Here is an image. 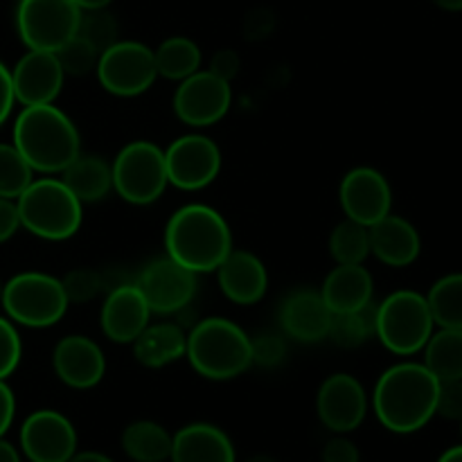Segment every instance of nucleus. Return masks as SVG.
<instances>
[{
    "mask_svg": "<svg viewBox=\"0 0 462 462\" xmlns=\"http://www.w3.org/2000/svg\"><path fill=\"white\" fill-rule=\"evenodd\" d=\"M438 388L440 382L424 364L391 365L374 383V415L393 433L420 431L436 415Z\"/></svg>",
    "mask_w": 462,
    "mask_h": 462,
    "instance_id": "obj_1",
    "label": "nucleus"
},
{
    "mask_svg": "<svg viewBox=\"0 0 462 462\" xmlns=\"http://www.w3.org/2000/svg\"><path fill=\"white\" fill-rule=\"evenodd\" d=\"M165 251V255L192 273H212L233 251V233L215 208L188 203L167 221Z\"/></svg>",
    "mask_w": 462,
    "mask_h": 462,
    "instance_id": "obj_2",
    "label": "nucleus"
},
{
    "mask_svg": "<svg viewBox=\"0 0 462 462\" xmlns=\"http://www.w3.org/2000/svg\"><path fill=\"white\" fill-rule=\"evenodd\" d=\"M14 147L41 174H61L81 153L75 122L54 104L23 106L14 122Z\"/></svg>",
    "mask_w": 462,
    "mask_h": 462,
    "instance_id": "obj_3",
    "label": "nucleus"
},
{
    "mask_svg": "<svg viewBox=\"0 0 462 462\" xmlns=\"http://www.w3.org/2000/svg\"><path fill=\"white\" fill-rule=\"evenodd\" d=\"M185 359L203 379L228 382L253 365L251 337L228 319H203L188 332Z\"/></svg>",
    "mask_w": 462,
    "mask_h": 462,
    "instance_id": "obj_4",
    "label": "nucleus"
},
{
    "mask_svg": "<svg viewBox=\"0 0 462 462\" xmlns=\"http://www.w3.org/2000/svg\"><path fill=\"white\" fill-rule=\"evenodd\" d=\"M21 228L48 242H63L77 235L84 221V203L59 176L34 179L16 199Z\"/></svg>",
    "mask_w": 462,
    "mask_h": 462,
    "instance_id": "obj_5",
    "label": "nucleus"
},
{
    "mask_svg": "<svg viewBox=\"0 0 462 462\" xmlns=\"http://www.w3.org/2000/svg\"><path fill=\"white\" fill-rule=\"evenodd\" d=\"M433 329L436 323L422 293L402 289L377 302V338L393 355H418L431 338Z\"/></svg>",
    "mask_w": 462,
    "mask_h": 462,
    "instance_id": "obj_6",
    "label": "nucleus"
},
{
    "mask_svg": "<svg viewBox=\"0 0 462 462\" xmlns=\"http://www.w3.org/2000/svg\"><path fill=\"white\" fill-rule=\"evenodd\" d=\"M0 305L5 307L9 320L14 323L23 328L43 329L57 325L66 316L70 302L63 291L61 278L39 273V271H25L3 284Z\"/></svg>",
    "mask_w": 462,
    "mask_h": 462,
    "instance_id": "obj_7",
    "label": "nucleus"
},
{
    "mask_svg": "<svg viewBox=\"0 0 462 462\" xmlns=\"http://www.w3.org/2000/svg\"><path fill=\"white\" fill-rule=\"evenodd\" d=\"M113 189L131 206L158 201L170 185L165 149L149 140H134L117 152L111 162Z\"/></svg>",
    "mask_w": 462,
    "mask_h": 462,
    "instance_id": "obj_8",
    "label": "nucleus"
},
{
    "mask_svg": "<svg viewBox=\"0 0 462 462\" xmlns=\"http://www.w3.org/2000/svg\"><path fill=\"white\" fill-rule=\"evenodd\" d=\"M75 0H18L16 30L27 50L57 52L79 30Z\"/></svg>",
    "mask_w": 462,
    "mask_h": 462,
    "instance_id": "obj_9",
    "label": "nucleus"
},
{
    "mask_svg": "<svg viewBox=\"0 0 462 462\" xmlns=\"http://www.w3.org/2000/svg\"><path fill=\"white\" fill-rule=\"evenodd\" d=\"M95 75L106 93L138 97L152 88L158 77L153 50L138 41H117L99 54Z\"/></svg>",
    "mask_w": 462,
    "mask_h": 462,
    "instance_id": "obj_10",
    "label": "nucleus"
},
{
    "mask_svg": "<svg viewBox=\"0 0 462 462\" xmlns=\"http://www.w3.org/2000/svg\"><path fill=\"white\" fill-rule=\"evenodd\" d=\"M167 179L174 188L197 192L215 183L221 171V149L212 138L188 134L165 149Z\"/></svg>",
    "mask_w": 462,
    "mask_h": 462,
    "instance_id": "obj_11",
    "label": "nucleus"
},
{
    "mask_svg": "<svg viewBox=\"0 0 462 462\" xmlns=\"http://www.w3.org/2000/svg\"><path fill=\"white\" fill-rule=\"evenodd\" d=\"M233 104L230 81L212 75L210 70H199L188 79L179 81L174 93V113L183 125L201 129L224 120Z\"/></svg>",
    "mask_w": 462,
    "mask_h": 462,
    "instance_id": "obj_12",
    "label": "nucleus"
},
{
    "mask_svg": "<svg viewBox=\"0 0 462 462\" xmlns=\"http://www.w3.org/2000/svg\"><path fill=\"white\" fill-rule=\"evenodd\" d=\"M152 314L171 316L183 311L197 296V273L180 266L170 255L149 262L135 278Z\"/></svg>",
    "mask_w": 462,
    "mask_h": 462,
    "instance_id": "obj_13",
    "label": "nucleus"
},
{
    "mask_svg": "<svg viewBox=\"0 0 462 462\" xmlns=\"http://www.w3.org/2000/svg\"><path fill=\"white\" fill-rule=\"evenodd\" d=\"M346 219L361 226H373L393 210V189L386 176L374 167H355L343 176L338 185Z\"/></svg>",
    "mask_w": 462,
    "mask_h": 462,
    "instance_id": "obj_14",
    "label": "nucleus"
},
{
    "mask_svg": "<svg viewBox=\"0 0 462 462\" xmlns=\"http://www.w3.org/2000/svg\"><path fill=\"white\" fill-rule=\"evenodd\" d=\"M316 413L332 433H352L368 415V395L356 377L329 374L316 393Z\"/></svg>",
    "mask_w": 462,
    "mask_h": 462,
    "instance_id": "obj_15",
    "label": "nucleus"
},
{
    "mask_svg": "<svg viewBox=\"0 0 462 462\" xmlns=\"http://www.w3.org/2000/svg\"><path fill=\"white\" fill-rule=\"evenodd\" d=\"M21 449L30 462H68L77 454V431L59 411H34L21 427Z\"/></svg>",
    "mask_w": 462,
    "mask_h": 462,
    "instance_id": "obj_16",
    "label": "nucleus"
},
{
    "mask_svg": "<svg viewBox=\"0 0 462 462\" xmlns=\"http://www.w3.org/2000/svg\"><path fill=\"white\" fill-rule=\"evenodd\" d=\"M63 72L57 54L45 50H27L12 70L14 99L23 106L54 104L63 88Z\"/></svg>",
    "mask_w": 462,
    "mask_h": 462,
    "instance_id": "obj_17",
    "label": "nucleus"
},
{
    "mask_svg": "<svg viewBox=\"0 0 462 462\" xmlns=\"http://www.w3.org/2000/svg\"><path fill=\"white\" fill-rule=\"evenodd\" d=\"M149 319H152V310L134 280V282L108 289L102 314H99V328L108 341L131 346L147 328Z\"/></svg>",
    "mask_w": 462,
    "mask_h": 462,
    "instance_id": "obj_18",
    "label": "nucleus"
},
{
    "mask_svg": "<svg viewBox=\"0 0 462 462\" xmlns=\"http://www.w3.org/2000/svg\"><path fill=\"white\" fill-rule=\"evenodd\" d=\"M52 365L59 382L75 391L95 388L106 374V356L88 337L70 334L54 346Z\"/></svg>",
    "mask_w": 462,
    "mask_h": 462,
    "instance_id": "obj_19",
    "label": "nucleus"
},
{
    "mask_svg": "<svg viewBox=\"0 0 462 462\" xmlns=\"http://www.w3.org/2000/svg\"><path fill=\"white\" fill-rule=\"evenodd\" d=\"M280 328L296 343H319L328 338L332 311L316 289H298L280 305Z\"/></svg>",
    "mask_w": 462,
    "mask_h": 462,
    "instance_id": "obj_20",
    "label": "nucleus"
},
{
    "mask_svg": "<svg viewBox=\"0 0 462 462\" xmlns=\"http://www.w3.org/2000/svg\"><path fill=\"white\" fill-rule=\"evenodd\" d=\"M215 273L221 293L235 305H257L269 291V271L255 253L233 248Z\"/></svg>",
    "mask_w": 462,
    "mask_h": 462,
    "instance_id": "obj_21",
    "label": "nucleus"
},
{
    "mask_svg": "<svg viewBox=\"0 0 462 462\" xmlns=\"http://www.w3.org/2000/svg\"><path fill=\"white\" fill-rule=\"evenodd\" d=\"M370 233V255L377 257L382 264L404 269L420 257L422 239L418 228L409 219L397 215H386L368 228Z\"/></svg>",
    "mask_w": 462,
    "mask_h": 462,
    "instance_id": "obj_22",
    "label": "nucleus"
},
{
    "mask_svg": "<svg viewBox=\"0 0 462 462\" xmlns=\"http://www.w3.org/2000/svg\"><path fill=\"white\" fill-rule=\"evenodd\" d=\"M171 462H237L235 445L224 429L194 422L171 436Z\"/></svg>",
    "mask_w": 462,
    "mask_h": 462,
    "instance_id": "obj_23",
    "label": "nucleus"
},
{
    "mask_svg": "<svg viewBox=\"0 0 462 462\" xmlns=\"http://www.w3.org/2000/svg\"><path fill=\"white\" fill-rule=\"evenodd\" d=\"M320 296L332 314L361 310L373 302V275L364 264H337L320 284Z\"/></svg>",
    "mask_w": 462,
    "mask_h": 462,
    "instance_id": "obj_24",
    "label": "nucleus"
},
{
    "mask_svg": "<svg viewBox=\"0 0 462 462\" xmlns=\"http://www.w3.org/2000/svg\"><path fill=\"white\" fill-rule=\"evenodd\" d=\"M134 356L144 368H165L174 361L183 359L188 350V334L183 328L170 320L162 323H149L140 332V337L134 343Z\"/></svg>",
    "mask_w": 462,
    "mask_h": 462,
    "instance_id": "obj_25",
    "label": "nucleus"
},
{
    "mask_svg": "<svg viewBox=\"0 0 462 462\" xmlns=\"http://www.w3.org/2000/svg\"><path fill=\"white\" fill-rule=\"evenodd\" d=\"M66 188L81 203H97L113 189L111 162L95 153H79L66 170L59 174Z\"/></svg>",
    "mask_w": 462,
    "mask_h": 462,
    "instance_id": "obj_26",
    "label": "nucleus"
},
{
    "mask_svg": "<svg viewBox=\"0 0 462 462\" xmlns=\"http://www.w3.org/2000/svg\"><path fill=\"white\" fill-rule=\"evenodd\" d=\"M120 445L134 462H165L171 454V433L152 420H138L122 431Z\"/></svg>",
    "mask_w": 462,
    "mask_h": 462,
    "instance_id": "obj_27",
    "label": "nucleus"
},
{
    "mask_svg": "<svg viewBox=\"0 0 462 462\" xmlns=\"http://www.w3.org/2000/svg\"><path fill=\"white\" fill-rule=\"evenodd\" d=\"M158 77L170 81H183L189 75L201 70V48L188 36H170L153 50Z\"/></svg>",
    "mask_w": 462,
    "mask_h": 462,
    "instance_id": "obj_28",
    "label": "nucleus"
},
{
    "mask_svg": "<svg viewBox=\"0 0 462 462\" xmlns=\"http://www.w3.org/2000/svg\"><path fill=\"white\" fill-rule=\"evenodd\" d=\"M424 365L438 382L462 379V329L440 328L424 346Z\"/></svg>",
    "mask_w": 462,
    "mask_h": 462,
    "instance_id": "obj_29",
    "label": "nucleus"
},
{
    "mask_svg": "<svg viewBox=\"0 0 462 462\" xmlns=\"http://www.w3.org/2000/svg\"><path fill=\"white\" fill-rule=\"evenodd\" d=\"M328 338L343 350H355L365 346L370 338H377V302L346 314H332Z\"/></svg>",
    "mask_w": 462,
    "mask_h": 462,
    "instance_id": "obj_30",
    "label": "nucleus"
},
{
    "mask_svg": "<svg viewBox=\"0 0 462 462\" xmlns=\"http://www.w3.org/2000/svg\"><path fill=\"white\" fill-rule=\"evenodd\" d=\"M427 302L438 328L462 329V273H449L438 280Z\"/></svg>",
    "mask_w": 462,
    "mask_h": 462,
    "instance_id": "obj_31",
    "label": "nucleus"
},
{
    "mask_svg": "<svg viewBox=\"0 0 462 462\" xmlns=\"http://www.w3.org/2000/svg\"><path fill=\"white\" fill-rule=\"evenodd\" d=\"M329 255L337 264H364L370 255L368 226L341 221L329 235Z\"/></svg>",
    "mask_w": 462,
    "mask_h": 462,
    "instance_id": "obj_32",
    "label": "nucleus"
},
{
    "mask_svg": "<svg viewBox=\"0 0 462 462\" xmlns=\"http://www.w3.org/2000/svg\"><path fill=\"white\" fill-rule=\"evenodd\" d=\"M32 180H34V170L27 165L14 143H0V197L16 201Z\"/></svg>",
    "mask_w": 462,
    "mask_h": 462,
    "instance_id": "obj_33",
    "label": "nucleus"
},
{
    "mask_svg": "<svg viewBox=\"0 0 462 462\" xmlns=\"http://www.w3.org/2000/svg\"><path fill=\"white\" fill-rule=\"evenodd\" d=\"M77 34L84 36L99 54L117 43V21L104 9H81L79 30Z\"/></svg>",
    "mask_w": 462,
    "mask_h": 462,
    "instance_id": "obj_34",
    "label": "nucleus"
},
{
    "mask_svg": "<svg viewBox=\"0 0 462 462\" xmlns=\"http://www.w3.org/2000/svg\"><path fill=\"white\" fill-rule=\"evenodd\" d=\"M54 54H57L59 63H61L63 72L70 77L90 75V72H95L99 61L97 50L79 34H75L70 41H66Z\"/></svg>",
    "mask_w": 462,
    "mask_h": 462,
    "instance_id": "obj_35",
    "label": "nucleus"
},
{
    "mask_svg": "<svg viewBox=\"0 0 462 462\" xmlns=\"http://www.w3.org/2000/svg\"><path fill=\"white\" fill-rule=\"evenodd\" d=\"M61 284L70 305H84V302L95 300L104 291V273L79 266V269L68 271L61 278Z\"/></svg>",
    "mask_w": 462,
    "mask_h": 462,
    "instance_id": "obj_36",
    "label": "nucleus"
},
{
    "mask_svg": "<svg viewBox=\"0 0 462 462\" xmlns=\"http://www.w3.org/2000/svg\"><path fill=\"white\" fill-rule=\"evenodd\" d=\"M23 356L21 337H18L16 328L12 320L0 316V379H7L18 368Z\"/></svg>",
    "mask_w": 462,
    "mask_h": 462,
    "instance_id": "obj_37",
    "label": "nucleus"
},
{
    "mask_svg": "<svg viewBox=\"0 0 462 462\" xmlns=\"http://www.w3.org/2000/svg\"><path fill=\"white\" fill-rule=\"evenodd\" d=\"M251 355L253 365H262V368H275L287 356V343L280 334H260V337L251 338Z\"/></svg>",
    "mask_w": 462,
    "mask_h": 462,
    "instance_id": "obj_38",
    "label": "nucleus"
},
{
    "mask_svg": "<svg viewBox=\"0 0 462 462\" xmlns=\"http://www.w3.org/2000/svg\"><path fill=\"white\" fill-rule=\"evenodd\" d=\"M436 415L445 420H462V379H451V382H440L438 388V404Z\"/></svg>",
    "mask_w": 462,
    "mask_h": 462,
    "instance_id": "obj_39",
    "label": "nucleus"
},
{
    "mask_svg": "<svg viewBox=\"0 0 462 462\" xmlns=\"http://www.w3.org/2000/svg\"><path fill=\"white\" fill-rule=\"evenodd\" d=\"M323 462H361L359 447L346 438V433H337V438L325 442L323 447Z\"/></svg>",
    "mask_w": 462,
    "mask_h": 462,
    "instance_id": "obj_40",
    "label": "nucleus"
},
{
    "mask_svg": "<svg viewBox=\"0 0 462 462\" xmlns=\"http://www.w3.org/2000/svg\"><path fill=\"white\" fill-rule=\"evenodd\" d=\"M239 68H242V61H239V54L235 50H219L215 57L210 59V68L208 70L212 75L221 77L226 81H233L237 77Z\"/></svg>",
    "mask_w": 462,
    "mask_h": 462,
    "instance_id": "obj_41",
    "label": "nucleus"
},
{
    "mask_svg": "<svg viewBox=\"0 0 462 462\" xmlns=\"http://www.w3.org/2000/svg\"><path fill=\"white\" fill-rule=\"evenodd\" d=\"M18 228H21V219H18L16 201L0 197V244L12 239Z\"/></svg>",
    "mask_w": 462,
    "mask_h": 462,
    "instance_id": "obj_42",
    "label": "nucleus"
},
{
    "mask_svg": "<svg viewBox=\"0 0 462 462\" xmlns=\"http://www.w3.org/2000/svg\"><path fill=\"white\" fill-rule=\"evenodd\" d=\"M16 415V397H14L12 388L0 379V438L9 431Z\"/></svg>",
    "mask_w": 462,
    "mask_h": 462,
    "instance_id": "obj_43",
    "label": "nucleus"
},
{
    "mask_svg": "<svg viewBox=\"0 0 462 462\" xmlns=\"http://www.w3.org/2000/svg\"><path fill=\"white\" fill-rule=\"evenodd\" d=\"M14 86H12V70L5 63H0V125L9 117L14 108Z\"/></svg>",
    "mask_w": 462,
    "mask_h": 462,
    "instance_id": "obj_44",
    "label": "nucleus"
},
{
    "mask_svg": "<svg viewBox=\"0 0 462 462\" xmlns=\"http://www.w3.org/2000/svg\"><path fill=\"white\" fill-rule=\"evenodd\" d=\"M68 462H113L108 456L99 454V451H77Z\"/></svg>",
    "mask_w": 462,
    "mask_h": 462,
    "instance_id": "obj_45",
    "label": "nucleus"
},
{
    "mask_svg": "<svg viewBox=\"0 0 462 462\" xmlns=\"http://www.w3.org/2000/svg\"><path fill=\"white\" fill-rule=\"evenodd\" d=\"M0 462H21V456L14 449V445H9L3 438H0Z\"/></svg>",
    "mask_w": 462,
    "mask_h": 462,
    "instance_id": "obj_46",
    "label": "nucleus"
},
{
    "mask_svg": "<svg viewBox=\"0 0 462 462\" xmlns=\"http://www.w3.org/2000/svg\"><path fill=\"white\" fill-rule=\"evenodd\" d=\"M79 9H104L113 3V0H75Z\"/></svg>",
    "mask_w": 462,
    "mask_h": 462,
    "instance_id": "obj_47",
    "label": "nucleus"
},
{
    "mask_svg": "<svg viewBox=\"0 0 462 462\" xmlns=\"http://www.w3.org/2000/svg\"><path fill=\"white\" fill-rule=\"evenodd\" d=\"M438 462H462V445L447 449L445 454L440 456V460H438Z\"/></svg>",
    "mask_w": 462,
    "mask_h": 462,
    "instance_id": "obj_48",
    "label": "nucleus"
},
{
    "mask_svg": "<svg viewBox=\"0 0 462 462\" xmlns=\"http://www.w3.org/2000/svg\"><path fill=\"white\" fill-rule=\"evenodd\" d=\"M433 5L445 12H462V0H433Z\"/></svg>",
    "mask_w": 462,
    "mask_h": 462,
    "instance_id": "obj_49",
    "label": "nucleus"
},
{
    "mask_svg": "<svg viewBox=\"0 0 462 462\" xmlns=\"http://www.w3.org/2000/svg\"><path fill=\"white\" fill-rule=\"evenodd\" d=\"M246 462H278L273 458V456H266V454H257L253 456V458H248Z\"/></svg>",
    "mask_w": 462,
    "mask_h": 462,
    "instance_id": "obj_50",
    "label": "nucleus"
},
{
    "mask_svg": "<svg viewBox=\"0 0 462 462\" xmlns=\"http://www.w3.org/2000/svg\"><path fill=\"white\" fill-rule=\"evenodd\" d=\"M0 298H3V284H0Z\"/></svg>",
    "mask_w": 462,
    "mask_h": 462,
    "instance_id": "obj_51",
    "label": "nucleus"
},
{
    "mask_svg": "<svg viewBox=\"0 0 462 462\" xmlns=\"http://www.w3.org/2000/svg\"><path fill=\"white\" fill-rule=\"evenodd\" d=\"M460 431H462V420H460Z\"/></svg>",
    "mask_w": 462,
    "mask_h": 462,
    "instance_id": "obj_52",
    "label": "nucleus"
}]
</instances>
